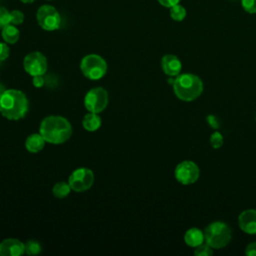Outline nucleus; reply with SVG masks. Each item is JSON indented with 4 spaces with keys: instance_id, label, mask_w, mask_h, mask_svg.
<instances>
[{
    "instance_id": "obj_1",
    "label": "nucleus",
    "mask_w": 256,
    "mask_h": 256,
    "mask_svg": "<svg viewBox=\"0 0 256 256\" xmlns=\"http://www.w3.org/2000/svg\"><path fill=\"white\" fill-rule=\"evenodd\" d=\"M29 109L26 95L17 89H7L0 93V114L12 121L25 117Z\"/></svg>"
},
{
    "instance_id": "obj_2",
    "label": "nucleus",
    "mask_w": 256,
    "mask_h": 256,
    "mask_svg": "<svg viewBox=\"0 0 256 256\" xmlns=\"http://www.w3.org/2000/svg\"><path fill=\"white\" fill-rule=\"evenodd\" d=\"M39 133L44 140L51 144H62L72 135L71 123L62 116H47L39 126Z\"/></svg>"
},
{
    "instance_id": "obj_3",
    "label": "nucleus",
    "mask_w": 256,
    "mask_h": 256,
    "mask_svg": "<svg viewBox=\"0 0 256 256\" xmlns=\"http://www.w3.org/2000/svg\"><path fill=\"white\" fill-rule=\"evenodd\" d=\"M172 86L176 97L187 102L197 99L203 92L201 78L191 73L177 75Z\"/></svg>"
},
{
    "instance_id": "obj_4",
    "label": "nucleus",
    "mask_w": 256,
    "mask_h": 256,
    "mask_svg": "<svg viewBox=\"0 0 256 256\" xmlns=\"http://www.w3.org/2000/svg\"><path fill=\"white\" fill-rule=\"evenodd\" d=\"M231 237L230 227L222 221H214L204 230L205 242L212 249L224 248L230 242Z\"/></svg>"
},
{
    "instance_id": "obj_5",
    "label": "nucleus",
    "mask_w": 256,
    "mask_h": 256,
    "mask_svg": "<svg viewBox=\"0 0 256 256\" xmlns=\"http://www.w3.org/2000/svg\"><path fill=\"white\" fill-rule=\"evenodd\" d=\"M108 69L107 62L103 57L97 54H88L80 62L82 74L90 80H98L105 76Z\"/></svg>"
},
{
    "instance_id": "obj_6",
    "label": "nucleus",
    "mask_w": 256,
    "mask_h": 256,
    "mask_svg": "<svg viewBox=\"0 0 256 256\" xmlns=\"http://www.w3.org/2000/svg\"><path fill=\"white\" fill-rule=\"evenodd\" d=\"M109 102L108 92L102 87L90 89L84 97V106L89 112L101 113L107 107Z\"/></svg>"
},
{
    "instance_id": "obj_7",
    "label": "nucleus",
    "mask_w": 256,
    "mask_h": 256,
    "mask_svg": "<svg viewBox=\"0 0 256 256\" xmlns=\"http://www.w3.org/2000/svg\"><path fill=\"white\" fill-rule=\"evenodd\" d=\"M39 26L46 31H54L60 27L61 17L55 7L51 5L41 6L36 13Z\"/></svg>"
},
{
    "instance_id": "obj_8",
    "label": "nucleus",
    "mask_w": 256,
    "mask_h": 256,
    "mask_svg": "<svg viewBox=\"0 0 256 256\" xmlns=\"http://www.w3.org/2000/svg\"><path fill=\"white\" fill-rule=\"evenodd\" d=\"M68 183L73 191L84 192L92 187L94 183V173L89 168L80 167L70 174Z\"/></svg>"
},
{
    "instance_id": "obj_9",
    "label": "nucleus",
    "mask_w": 256,
    "mask_h": 256,
    "mask_svg": "<svg viewBox=\"0 0 256 256\" xmlns=\"http://www.w3.org/2000/svg\"><path fill=\"white\" fill-rule=\"evenodd\" d=\"M174 175L179 183L183 185H190L198 180L200 170L197 164L193 161L184 160L175 167Z\"/></svg>"
},
{
    "instance_id": "obj_10",
    "label": "nucleus",
    "mask_w": 256,
    "mask_h": 256,
    "mask_svg": "<svg viewBox=\"0 0 256 256\" xmlns=\"http://www.w3.org/2000/svg\"><path fill=\"white\" fill-rule=\"evenodd\" d=\"M23 67L26 73L33 77L37 75H44L47 71L48 63L44 54L39 51H34L24 57Z\"/></svg>"
},
{
    "instance_id": "obj_11",
    "label": "nucleus",
    "mask_w": 256,
    "mask_h": 256,
    "mask_svg": "<svg viewBox=\"0 0 256 256\" xmlns=\"http://www.w3.org/2000/svg\"><path fill=\"white\" fill-rule=\"evenodd\" d=\"M240 229L250 235H256V209H247L238 216Z\"/></svg>"
},
{
    "instance_id": "obj_12",
    "label": "nucleus",
    "mask_w": 256,
    "mask_h": 256,
    "mask_svg": "<svg viewBox=\"0 0 256 256\" xmlns=\"http://www.w3.org/2000/svg\"><path fill=\"white\" fill-rule=\"evenodd\" d=\"M25 253V245L16 238H7L0 243L1 256H20Z\"/></svg>"
},
{
    "instance_id": "obj_13",
    "label": "nucleus",
    "mask_w": 256,
    "mask_h": 256,
    "mask_svg": "<svg viewBox=\"0 0 256 256\" xmlns=\"http://www.w3.org/2000/svg\"><path fill=\"white\" fill-rule=\"evenodd\" d=\"M161 68L166 75L174 77L180 74L182 64L177 56L173 54H166L161 59Z\"/></svg>"
},
{
    "instance_id": "obj_14",
    "label": "nucleus",
    "mask_w": 256,
    "mask_h": 256,
    "mask_svg": "<svg viewBox=\"0 0 256 256\" xmlns=\"http://www.w3.org/2000/svg\"><path fill=\"white\" fill-rule=\"evenodd\" d=\"M45 143L46 141L40 133H33L26 138L25 148L30 153H38L44 148Z\"/></svg>"
},
{
    "instance_id": "obj_15",
    "label": "nucleus",
    "mask_w": 256,
    "mask_h": 256,
    "mask_svg": "<svg viewBox=\"0 0 256 256\" xmlns=\"http://www.w3.org/2000/svg\"><path fill=\"white\" fill-rule=\"evenodd\" d=\"M184 241L188 246L195 248L205 241L204 232L196 227L190 228L185 232Z\"/></svg>"
},
{
    "instance_id": "obj_16",
    "label": "nucleus",
    "mask_w": 256,
    "mask_h": 256,
    "mask_svg": "<svg viewBox=\"0 0 256 256\" xmlns=\"http://www.w3.org/2000/svg\"><path fill=\"white\" fill-rule=\"evenodd\" d=\"M101 117L98 115V113L89 112L82 119L83 128L89 132H94L98 130L101 126Z\"/></svg>"
},
{
    "instance_id": "obj_17",
    "label": "nucleus",
    "mask_w": 256,
    "mask_h": 256,
    "mask_svg": "<svg viewBox=\"0 0 256 256\" xmlns=\"http://www.w3.org/2000/svg\"><path fill=\"white\" fill-rule=\"evenodd\" d=\"M1 36H2V39L4 40V42L9 43V44H14L18 41V39L20 37V31L18 30V28L15 25L8 24L2 28Z\"/></svg>"
},
{
    "instance_id": "obj_18",
    "label": "nucleus",
    "mask_w": 256,
    "mask_h": 256,
    "mask_svg": "<svg viewBox=\"0 0 256 256\" xmlns=\"http://www.w3.org/2000/svg\"><path fill=\"white\" fill-rule=\"evenodd\" d=\"M71 187L69 185L68 182H64V181H60V182H57L53 188H52V193L55 197L57 198H65L66 196H68L71 192Z\"/></svg>"
},
{
    "instance_id": "obj_19",
    "label": "nucleus",
    "mask_w": 256,
    "mask_h": 256,
    "mask_svg": "<svg viewBox=\"0 0 256 256\" xmlns=\"http://www.w3.org/2000/svg\"><path fill=\"white\" fill-rule=\"evenodd\" d=\"M170 16L174 21H182L186 17V9L182 5L176 4L170 8Z\"/></svg>"
},
{
    "instance_id": "obj_20",
    "label": "nucleus",
    "mask_w": 256,
    "mask_h": 256,
    "mask_svg": "<svg viewBox=\"0 0 256 256\" xmlns=\"http://www.w3.org/2000/svg\"><path fill=\"white\" fill-rule=\"evenodd\" d=\"M24 245H25V254H28V255H37L42 250L40 243L34 239L26 241Z\"/></svg>"
},
{
    "instance_id": "obj_21",
    "label": "nucleus",
    "mask_w": 256,
    "mask_h": 256,
    "mask_svg": "<svg viewBox=\"0 0 256 256\" xmlns=\"http://www.w3.org/2000/svg\"><path fill=\"white\" fill-rule=\"evenodd\" d=\"M194 254L196 256H210L213 254L212 248L207 243H202L199 246L195 247Z\"/></svg>"
},
{
    "instance_id": "obj_22",
    "label": "nucleus",
    "mask_w": 256,
    "mask_h": 256,
    "mask_svg": "<svg viewBox=\"0 0 256 256\" xmlns=\"http://www.w3.org/2000/svg\"><path fill=\"white\" fill-rule=\"evenodd\" d=\"M223 142H224V139L220 132L215 131L212 133V135L210 137V144L213 148H215V149L220 148L223 145Z\"/></svg>"
},
{
    "instance_id": "obj_23",
    "label": "nucleus",
    "mask_w": 256,
    "mask_h": 256,
    "mask_svg": "<svg viewBox=\"0 0 256 256\" xmlns=\"http://www.w3.org/2000/svg\"><path fill=\"white\" fill-rule=\"evenodd\" d=\"M8 24H11L10 12L4 7H0V28L2 29Z\"/></svg>"
},
{
    "instance_id": "obj_24",
    "label": "nucleus",
    "mask_w": 256,
    "mask_h": 256,
    "mask_svg": "<svg viewBox=\"0 0 256 256\" xmlns=\"http://www.w3.org/2000/svg\"><path fill=\"white\" fill-rule=\"evenodd\" d=\"M11 15V24L20 25L24 21V14L20 10H13L10 12Z\"/></svg>"
},
{
    "instance_id": "obj_25",
    "label": "nucleus",
    "mask_w": 256,
    "mask_h": 256,
    "mask_svg": "<svg viewBox=\"0 0 256 256\" xmlns=\"http://www.w3.org/2000/svg\"><path fill=\"white\" fill-rule=\"evenodd\" d=\"M243 9L249 14L256 13V0H241Z\"/></svg>"
},
{
    "instance_id": "obj_26",
    "label": "nucleus",
    "mask_w": 256,
    "mask_h": 256,
    "mask_svg": "<svg viewBox=\"0 0 256 256\" xmlns=\"http://www.w3.org/2000/svg\"><path fill=\"white\" fill-rule=\"evenodd\" d=\"M9 53H10V49L8 45L5 44L4 42H0V62L6 60L9 57Z\"/></svg>"
},
{
    "instance_id": "obj_27",
    "label": "nucleus",
    "mask_w": 256,
    "mask_h": 256,
    "mask_svg": "<svg viewBox=\"0 0 256 256\" xmlns=\"http://www.w3.org/2000/svg\"><path fill=\"white\" fill-rule=\"evenodd\" d=\"M206 120H207V123L209 124V126H210L211 128H213V129H215V130L219 128L220 123H219V120H218V118H217L216 116H214V115H208V116L206 117Z\"/></svg>"
},
{
    "instance_id": "obj_28",
    "label": "nucleus",
    "mask_w": 256,
    "mask_h": 256,
    "mask_svg": "<svg viewBox=\"0 0 256 256\" xmlns=\"http://www.w3.org/2000/svg\"><path fill=\"white\" fill-rule=\"evenodd\" d=\"M45 83V80H44V77L43 75H37V76H33V79H32V84L34 87L36 88H42L43 85Z\"/></svg>"
},
{
    "instance_id": "obj_29",
    "label": "nucleus",
    "mask_w": 256,
    "mask_h": 256,
    "mask_svg": "<svg viewBox=\"0 0 256 256\" xmlns=\"http://www.w3.org/2000/svg\"><path fill=\"white\" fill-rule=\"evenodd\" d=\"M245 254L249 256H256V242H252L247 245L245 249Z\"/></svg>"
},
{
    "instance_id": "obj_30",
    "label": "nucleus",
    "mask_w": 256,
    "mask_h": 256,
    "mask_svg": "<svg viewBox=\"0 0 256 256\" xmlns=\"http://www.w3.org/2000/svg\"><path fill=\"white\" fill-rule=\"evenodd\" d=\"M157 1L159 2L160 5L167 7V8H171L172 6L179 4V2H180V0H157Z\"/></svg>"
},
{
    "instance_id": "obj_31",
    "label": "nucleus",
    "mask_w": 256,
    "mask_h": 256,
    "mask_svg": "<svg viewBox=\"0 0 256 256\" xmlns=\"http://www.w3.org/2000/svg\"><path fill=\"white\" fill-rule=\"evenodd\" d=\"M21 2H23V3H32V2H34L35 0H20Z\"/></svg>"
},
{
    "instance_id": "obj_32",
    "label": "nucleus",
    "mask_w": 256,
    "mask_h": 256,
    "mask_svg": "<svg viewBox=\"0 0 256 256\" xmlns=\"http://www.w3.org/2000/svg\"><path fill=\"white\" fill-rule=\"evenodd\" d=\"M255 119H256V117H255Z\"/></svg>"
}]
</instances>
